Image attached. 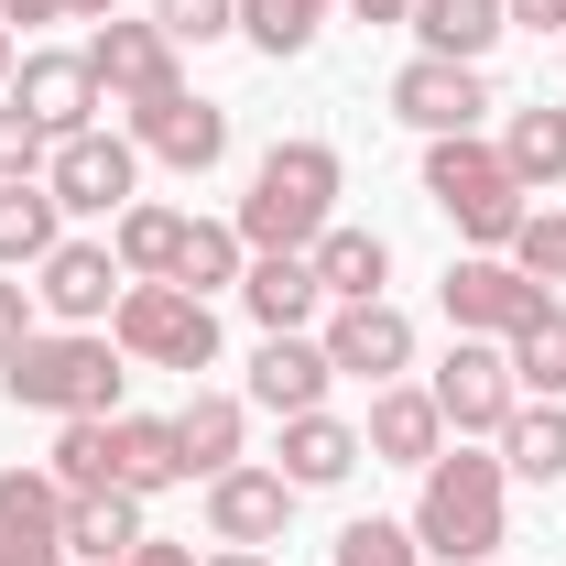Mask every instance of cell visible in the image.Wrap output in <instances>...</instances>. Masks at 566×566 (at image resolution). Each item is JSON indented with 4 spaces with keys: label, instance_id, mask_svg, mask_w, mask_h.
<instances>
[{
    "label": "cell",
    "instance_id": "cell-1",
    "mask_svg": "<svg viewBox=\"0 0 566 566\" xmlns=\"http://www.w3.org/2000/svg\"><path fill=\"white\" fill-rule=\"evenodd\" d=\"M415 480H424V491H415V545L436 566H491L501 545H512V469L480 458L469 436L436 447Z\"/></svg>",
    "mask_w": 566,
    "mask_h": 566
},
{
    "label": "cell",
    "instance_id": "cell-2",
    "mask_svg": "<svg viewBox=\"0 0 566 566\" xmlns=\"http://www.w3.org/2000/svg\"><path fill=\"white\" fill-rule=\"evenodd\" d=\"M338 186H349V164H338V142H316V132H294L273 142L262 164H251V197H240V240L251 251H316L327 229H338Z\"/></svg>",
    "mask_w": 566,
    "mask_h": 566
},
{
    "label": "cell",
    "instance_id": "cell-3",
    "mask_svg": "<svg viewBox=\"0 0 566 566\" xmlns=\"http://www.w3.org/2000/svg\"><path fill=\"white\" fill-rule=\"evenodd\" d=\"M120 381H132V359L109 327H33L22 349L0 359V392L22 403V415H120Z\"/></svg>",
    "mask_w": 566,
    "mask_h": 566
},
{
    "label": "cell",
    "instance_id": "cell-4",
    "mask_svg": "<svg viewBox=\"0 0 566 566\" xmlns=\"http://www.w3.org/2000/svg\"><path fill=\"white\" fill-rule=\"evenodd\" d=\"M424 208L447 218L469 251H512V229H523V175L501 164V142L480 132H447V142H424Z\"/></svg>",
    "mask_w": 566,
    "mask_h": 566
},
{
    "label": "cell",
    "instance_id": "cell-5",
    "mask_svg": "<svg viewBox=\"0 0 566 566\" xmlns=\"http://www.w3.org/2000/svg\"><path fill=\"white\" fill-rule=\"evenodd\" d=\"M109 338L132 370H218V305L208 294H186V283H120V305H109Z\"/></svg>",
    "mask_w": 566,
    "mask_h": 566
},
{
    "label": "cell",
    "instance_id": "cell-6",
    "mask_svg": "<svg viewBox=\"0 0 566 566\" xmlns=\"http://www.w3.org/2000/svg\"><path fill=\"white\" fill-rule=\"evenodd\" d=\"M76 55H87V76H98V98H109V109H142V98L186 87V66H175L186 44H175L164 22H120V11H109V22H87V44H76Z\"/></svg>",
    "mask_w": 566,
    "mask_h": 566
},
{
    "label": "cell",
    "instance_id": "cell-7",
    "mask_svg": "<svg viewBox=\"0 0 566 566\" xmlns=\"http://www.w3.org/2000/svg\"><path fill=\"white\" fill-rule=\"evenodd\" d=\"M44 197H55L66 218H120L142 197V142L132 132H76V142H55Z\"/></svg>",
    "mask_w": 566,
    "mask_h": 566
},
{
    "label": "cell",
    "instance_id": "cell-8",
    "mask_svg": "<svg viewBox=\"0 0 566 566\" xmlns=\"http://www.w3.org/2000/svg\"><path fill=\"white\" fill-rule=\"evenodd\" d=\"M436 415H447V436H501L512 424V403H523V381H512V349L501 338H458V349L436 359Z\"/></svg>",
    "mask_w": 566,
    "mask_h": 566
},
{
    "label": "cell",
    "instance_id": "cell-9",
    "mask_svg": "<svg viewBox=\"0 0 566 566\" xmlns=\"http://www.w3.org/2000/svg\"><path fill=\"white\" fill-rule=\"evenodd\" d=\"M436 305H447V327H458V338H512V327L545 305V283H523L501 251H458L447 283H436Z\"/></svg>",
    "mask_w": 566,
    "mask_h": 566
},
{
    "label": "cell",
    "instance_id": "cell-10",
    "mask_svg": "<svg viewBox=\"0 0 566 566\" xmlns=\"http://www.w3.org/2000/svg\"><path fill=\"white\" fill-rule=\"evenodd\" d=\"M316 349H327L338 381H370V392H381V381H403V370H415V316H403L392 294H370V305H338V316H327V338H316Z\"/></svg>",
    "mask_w": 566,
    "mask_h": 566
},
{
    "label": "cell",
    "instance_id": "cell-11",
    "mask_svg": "<svg viewBox=\"0 0 566 566\" xmlns=\"http://www.w3.org/2000/svg\"><path fill=\"white\" fill-rule=\"evenodd\" d=\"M501 98H491V76L480 66H458V55H415V66L392 76V120H415L424 142H447V132H480Z\"/></svg>",
    "mask_w": 566,
    "mask_h": 566
},
{
    "label": "cell",
    "instance_id": "cell-12",
    "mask_svg": "<svg viewBox=\"0 0 566 566\" xmlns=\"http://www.w3.org/2000/svg\"><path fill=\"white\" fill-rule=\"evenodd\" d=\"M120 251L109 240H55L44 262H33V305L55 316V327H109V305H120Z\"/></svg>",
    "mask_w": 566,
    "mask_h": 566
},
{
    "label": "cell",
    "instance_id": "cell-13",
    "mask_svg": "<svg viewBox=\"0 0 566 566\" xmlns=\"http://www.w3.org/2000/svg\"><path fill=\"white\" fill-rule=\"evenodd\" d=\"M120 120H132V142L153 153V164H175V175L229 164V109L197 98V87H164V98H142V109H120Z\"/></svg>",
    "mask_w": 566,
    "mask_h": 566
},
{
    "label": "cell",
    "instance_id": "cell-14",
    "mask_svg": "<svg viewBox=\"0 0 566 566\" xmlns=\"http://www.w3.org/2000/svg\"><path fill=\"white\" fill-rule=\"evenodd\" d=\"M0 98H11V109H22V120H33L44 142L98 132V109H109V98H98V76H87V55H22Z\"/></svg>",
    "mask_w": 566,
    "mask_h": 566
},
{
    "label": "cell",
    "instance_id": "cell-15",
    "mask_svg": "<svg viewBox=\"0 0 566 566\" xmlns=\"http://www.w3.org/2000/svg\"><path fill=\"white\" fill-rule=\"evenodd\" d=\"M294 501H305V491H294L283 469H251V458H240V469L208 480V534H218V545H283Z\"/></svg>",
    "mask_w": 566,
    "mask_h": 566
},
{
    "label": "cell",
    "instance_id": "cell-16",
    "mask_svg": "<svg viewBox=\"0 0 566 566\" xmlns=\"http://www.w3.org/2000/svg\"><path fill=\"white\" fill-rule=\"evenodd\" d=\"M359 447H370V469H424V458L447 447L436 392H424V381H381V392H370V424H359Z\"/></svg>",
    "mask_w": 566,
    "mask_h": 566
},
{
    "label": "cell",
    "instance_id": "cell-17",
    "mask_svg": "<svg viewBox=\"0 0 566 566\" xmlns=\"http://www.w3.org/2000/svg\"><path fill=\"white\" fill-rule=\"evenodd\" d=\"M327 381H338V370H327V349H316V338H305V327H283V338H262V349H251V392H240V403H262V415H316V403H327Z\"/></svg>",
    "mask_w": 566,
    "mask_h": 566
},
{
    "label": "cell",
    "instance_id": "cell-18",
    "mask_svg": "<svg viewBox=\"0 0 566 566\" xmlns=\"http://www.w3.org/2000/svg\"><path fill=\"white\" fill-rule=\"evenodd\" d=\"M109 491H186V447H175V415H109Z\"/></svg>",
    "mask_w": 566,
    "mask_h": 566
},
{
    "label": "cell",
    "instance_id": "cell-19",
    "mask_svg": "<svg viewBox=\"0 0 566 566\" xmlns=\"http://www.w3.org/2000/svg\"><path fill=\"white\" fill-rule=\"evenodd\" d=\"M240 305H251V327H262V338H283V327H305V316L327 305V283H316V262H305V251H251Z\"/></svg>",
    "mask_w": 566,
    "mask_h": 566
},
{
    "label": "cell",
    "instance_id": "cell-20",
    "mask_svg": "<svg viewBox=\"0 0 566 566\" xmlns=\"http://www.w3.org/2000/svg\"><path fill=\"white\" fill-rule=\"evenodd\" d=\"M359 458H370V447H359V424H338L327 403H316V415H283V458H273V469L294 480V491H338Z\"/></svg>",
    "mask_w": 566,
    "mask_h": 566
},
{
    "label": "cell",
    "instance_id": "cell-21",
    "mask_svg": "<svg viewBox=\"0 0 566 566\" xmlns=\"http://www.w3.org/2000/svg\"><path fill=\"white\" fill-rule=\"evenodd\" d=\"M403 33H415V55H458V66H480L501 33H512V11H501V0H415Z\"/></svg>",
    "mask_w": 566,
    "mask_h": 566
},
{
    "label": "cell",
    "instance_id": "cell-22",
    "mask_svg": "<svg viewBox=\"0 0 566 566\" xmlns=\"http://www.w3.org/2000/svg\"><path fill=\"white\" fill-rule=\"evenodd\" d=\"M305 262H316V283H327V305H370V294L392 283V240H381V229H349V218H338V229H327V240H316Z\"/></svg>",
    "mask_w": 566,
    "mask_h": 566
},
{
    "label": "cell",
    "instance_id": "cell-23",
    "mask_svg": "<svg viewBox=\"0 0 566 566\" xmlns=\"http://www.w3.org/2000/svg\"><path fill=\"white\" fill-rule=\"evenodd\" d=\"M240 436H251V403H240V392H208V381H197V403L175 415L186 480H218V469H240Z\"/></svg>",
    "mask_w": 566,
    "mask_h": 566
},
{
    "label": "cell",
    "instance_id": "cell-24",
    "mask_svg": "<svg viewBox=\"0 0 566 566\" xmlns=\"http://www.w3.org/2000/svg\"><path fill=\"white\" fill-rule=\"evenodd\" d=\"M142 534H153V523H142V501H132V491H66V556L120 566Z\"/></svg>",
    "mask_w": 566,
    "mask_h": 566
},
{
    "label": "cell",
    "instance_id": "cell-25",
    "mask_svg": "<svg viewBox=\"0 0 566 566\" xmlns=\"http://www.w3.org/2000/svg\"><path fill=\"white\" fill-rule=\"evenodd\" d=\"M109 251H120V273H132V283H175V251H186V208H153V197H132V208L109 218Z\"/></svg>",
    "mask_w": 566,
    "mask_h": 566
},
{
    "label": "cell",
    "instance_id": "cell-26",
    "mask_svg": "<svg viewBox=\"0 0 566 566\" xmlns=\"http://www.w3.org/2000/svg\"><path fill=\"white\" fill-rule=\"evenodd\" d=\"M501 349H512V381H523V403H566V305H556V294H545V305H534V316H523Z\"/></svg>",
    "mask_w": 566,
    "mask_h": 566
},
{
    "label": "cell",
    "instance_id": "cell-27",
    "mask_svg": "<svg viewBox=\"0 0 566 566\" xmlns=\"http://www.w3.org/2000/svg\"><path fill=\"white\" fill-rule=\"evenodd\" d=\"M0 545H66V480L55 469H0Z\"/></svg>",
    "mask_w": 566,
    "mask_h": 566
},
{
    "label": "cell",
    "instance_id": "cell-28",
    "mask_svg": "<svg viewBox=\"0 0 566 566\" xmlns=\"http://www.w3.org/2000/svg\"><path fill=\"white\" fill-rule=\"evenodd\" d=\"M501 469L534 480V491H556V480H566V403H512V424H501Z\"/></svg>",
    "mask_w": 566,
    "mask_h": 566
},
{
    "label": "cell",
    "instance_id": "cell-29",
    "mask_svg": "<svg viewBox=\"0 0 566 566\" xmlns=\"http://www.w3.org/2000/svg\"><path fill=\"white\" fill-rule=\"evenodd\" d=\"M501 164L523 175V197H556L566 186V109H512L501 120Z\"/></svg>",
    "mask_w": 566,
    "mask_h": 566
},
{
    "label": "cell",
    "instance_id": "cell-30",
    "mask_svg": "<svg viewBox=\"0 0 566 566\" xmlns=\"http://www.w3.org/2000/svg\"><path fill=\"white\" fill-rule=\"evenodd\" d=\"M240 273H251V240H240L229 218H186L175 283H186V294H240Z\"/></svg>",
    "mask_w": 566,
    "mask_h": 566
},
{
    "label": "cell",
    "instance_id": "cell-31",
    "mask_svg": "<svg viewBox=\"0 0 566 566\" xmlns=\"http://www.w3.org/2000/svg\"><path fill=\"white\" fill-rule=\"evenodd\" d=\"M55 240H66V208L44 186H0V273H33Z\"/></svg>",
    "mask_w": 566,
    "mask_h": 566
},
{
    "label": "cell",
    "instance_id": "cell-32",
    "mask_svg": "<svg viewBox=\"0 0 566 566\" xmlns=\"http://www.w3.org/2000/svg\"><path fill=\"white\" fill-rule=\"evenodd\" d=\"M327 11H338V0H240V33H251V55H305V44H316V33H327Z\"/></svg>",
    "mask_w": 566,
    "mask_h": 566
},
{
    "label": "cell",
    "instance_id": "cell-33",
    "mask_svg": "<svg viewBox=\"0 0 566 566\" xmlns=\"http://www.w3.org/2000/svg\"><path fill=\"white\" fill-rule=\"evenodd\" d=\"M501 262H512L523 283H545V294H556V283H566V208H523V229H512V251H501Z\"/></svg>",
    "mask_w": 566,
    "mask_h": 566
},
{
    "label": "cell",
    "instance_id": "cell-34",
    "mask_svg": "<svg viewBox=\"0 0 566 566\" xmlns=\"http://www.w3.org/2000/svg\"><path fill=\"white\" fill-rule=\"evenodd\" d=\"M327 556L338 566H424V545H415V523H381V512H370V523H349Z\"/></svg>",
    "mask_w": 566,
    "mask_h": 566
},
{
    "label": "cell",
    "instance_id": "cell-35",
    "mask_svg": "<svg viewBox=\"0 0 566 566\" xmlns=\"http://www.w3.org/2000/svg\"><path fill=\"white\" fill-rule=\"evenodd\" d=\"M44 164H55V142L33 132L11 98H0V186H44Z\"/></svg>",
    "mask_w": 566,
    "mask_h": 566
},
{
    "label": "cell",
    "instance_id": "cell-36",
    "mask_svg": "<svg viewBox=\"0 0 566 566\" xmlns=\"http://www.w3.org/2000/svg\"><path fill=\"white\" fill-rule=\"evenodd\" d=\"M153 22L175 44H218V33H240V0H153Z\"/></svg>",
    "mask_w": 566,
    "mask_h": 566
},
{
    "label": "cell",
    "instance_id": "cell-37",
    "mask_svg": "<svg viewBox=\"0 0 566 566\" xmlns=\"http://www.w3.org/2000/svg\"><path fill=\"white\" fill-rule=\"evenodd\" d=\"M33 316H44V305H33V283H11V273H0V359L33 338Z\"/></svg>",
    "mask_w": 566,
    "mask_h": 566
},
{
    "label": "cell",
    "instance_id": "cell-38",
    "mask_svg": "<svg viewBox=\"0 0 566 566\" xmlns=\"http://www.w3.org/2000/svg\"><path fill=\"white\" fill-rule=\"evenodd\" d=\"M501 11H512L523 33H556V44H566V0H501Z\"/></svg>",
    "mask_w": 566,
    "mask_h": 566
},
{
    "label": "cell",
    "instance_id": "cell-39",
    "mask_svg": "<svg viewBox=\"0 0 566 566\" xmlns=\"http://www.w3.org/2000/svg\"><path fill=\"white\" fill-rule=\"evenodd\" d=\"M120 566H197V545H164V534H142V545H132Z\"/></svg>",
    "mask_w": 566,
    "mask_h": 566
},
{
    "label": "cell",
    "instance_id": "cell-40",
    "mask_svg": "<svg viewBox=\"0 0 566 566\" xmlns=\"http://www.w3.org/2000/svg\"><path fill=\"white\" fill-rule=\"evenodd\" d=\"M0 22L22 33V22H66V0H0Z\"/></svg>",
    "mask_w": 566,
    "mask_h": 566
},
{
    "label": "cell",
    "instance_id": "cell-41",
    "mask_svg": "<svg viewBox=\"0 0 566 566\" xmlns=\"http://www.w3.org/2000/svg\"><path fill=\"white\" fill-rule=\"evenodd\" d=\"M349 22H415V0H338Z\"/></svg>",
    "mask_w": 566,
    "mask_h": 566
},
{
    "label": "cell",
    "instance_id": "cell-42",
    "mask_svg": "<svg viewBox=\"0 0 566 566\" xmlns=\"http://www.w3.org/2000/svg\"><path fill=\"white\" fill-rule=\"evenodd\" d=\"M0 566H76L66 545H0Z\"/></svg>",
    "mask_w": 566,
    "mask_h": 566
},
{
    "label": "cell",
    "instance_id": "cell-43",
    "mask_svg": "<svg viewBox=\"0 0 566 566\" xmlns=\"http://www.w3.org/2000/svg\"><path fill=\"white\" fill-rule=\"evenodd\" d=\"M197 566H273V545H218V556H197Z\"/></svg>",
    "mask_w": 566,
    "mask_h": 566
},
{
    "label": "cell",
    "instance_id": "cell-44",
    "mask_svg": "<svg viewBox=\"0 0 566 566\" xmlns=\"http://www.w3.org/2000/svg\"><path fill=\"white\" fill-rule=\"evenodd\" d=\"M109 11H120V0H66V22H109Z\"/></svg>",
    "mask_w": 566,
    "mask_h": 566
},
{
    "label": "cell",
    "instance_id": "cell-45",
    "mask_svg": "<svg viewBox=\"0 0 566 566\" xmlns=\"http://www.w3.org/2000/svg\"><path fill=\"white\" fill-rule=\"evenodd\" d=\"M11 66H22V44H11V22H0V87H11Z\"/></svg>",
    "mask_w": 566,
    "mask_h": 566
},
{
    "label": "cell",
    "instance_id": "cell-46",
    "mask_svg": "<svg viewBox=\"0 0 566 566\" xmlns=\"http://www.w3.org/2000/svg\"><path fill=\"white\" fill-rule=\"evenodd\" d=\"M556 66H566V44H556Z\"/></svg>",
    "mask_w": 566,
    "mask_h": 566
},
{
    "label": "cell",
    "instance_id": "cell-47",
    "mask_svg": "<svg viewBox=\"0 0 566 566\" xmlns=\"http://www.w3.org/2000/svg\"><path fill=\"white\" fill-rule=\"evenodd\" d=\"M491 566H501V556H491Z\"/></svg>",
    "mask_w": 566,
    "mask_h": 566
}]
</instances>
